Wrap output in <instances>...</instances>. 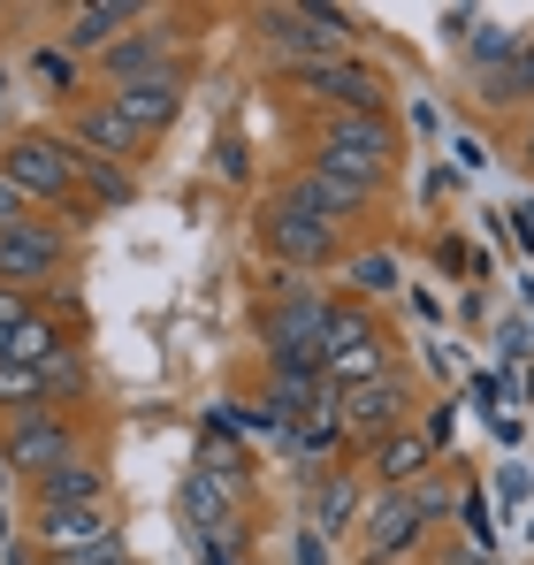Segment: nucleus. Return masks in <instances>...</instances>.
Listing matches in <instances>:
<instances>
[{"instance_id": "nucleus-30", "label": "nucleus", "mask_w": 534, "mask_h": 565, "mask_svg": "<svg viewBox=\"0 0 534 565\" xmlns=\"http://www.w3.org/2000/svg\"><path fill=\"white\" fill-rule=\"evenodd\" d=\"M39 77H46L54 93H85V77H77V62H70L62 46H46V54H39Z\"/></svg>"}, {"instance_id": "nucleus-31", "label": "nucleus", "mask_w": 534, "mask_h": 565, "mask_svg": "<svg viewBox=\"0 0 534 565\" xmlns=\"http://www.w3.org/2000/svg\"><path fill=\"white\" fill-rule=\"evenodd\" d=\"M413 504H420V520L436 527V520L450 512V481H436V473H420V481H413Z\"/></svg>"}, {"instance_id": "nucleus-38", "label": "nucleus", "mask_w": 534, "mask_h": 565, "mask_svg": "<svg viewBox=\"0 0 534 565\" xmlns=\"http://www.w3.org/2000/svg\"><path fill=\"white\" fill-rule=\"evenodd\" d=\"M214 169H222V177H245V146L222 138V146H214Z\"/></svg>"}, {"instance_id": "nucleus-43", "label": "nucleus", "mask_w": 534, "mask_h": 565, "mask_svg": "<svg viewBox=\"0 0 534 565\" xmlns=\"http://www.w3.org/2000/svg\"><path fill=\"white\" fill-rule=\"evenodd\" d=\"M520 390H527V397H534V367H520Z\"/></svg>"}, {"instance_id": "nucleus-35", "label": "nucleus", "mask_w": 534, "mask_h": 565, "mask_svg": "<svg viewBox=\"0 0 534 565\" xmlns=\"http://www.w3.org/2000/svg\"><path fill=\"white\" fill-rule=\"evenodd\" d=\"M23 214H39V206H31L23 191H15V184H8V177H0V230H15Z\"/></svg>"}, {"instance_id": "nucleus-29", "label": "nucleus", "mask_w": 534, "mask_h": 565, "mask_svg": "<svg viewBox=\"0 0 534 565\" xmlns=\"http://www.w3.org/2000/svg\"><path fill=\"white\" fill-rule=\"evenodd\" d=\"M458 512H466V543H473V551H489V535H496L489 497H481V489H466V497H458Z\"/></svg>"}, {"instance_id": "nucleus-23", "label": "nucleus", "mask_w": 534, "mask_h": 565, "mask_svg": "<svg viewBox=\"0 0 534 565\" xmlns=\"http://www.w3.org/2000/svg\"><path fill=\"white\" fill-rule=\"evenodd\" d=\"M62 344H77V337H70L62 321H46V313H31V321L8 329V360H15V367H46Z\"/></svg>"}, {"instance_id": "nucleus-12", "label": "nucleus", "mask_w": 534, "mask_h": 565, "mask_svg": "<svg viewBox=\"0 0 534 565\" xmlns=\"http://www.w3.org/2000/svg\"><path fill=\"white\" fill-rule=\"evenodd\" d=\"M359 543H366V558H382V565L413 558V551L428 543V520H420L413 489H366V512H359Z\"/></svg>"}, {"instance_id": "nucleus-17", "label": "nucleus", "mask_w": 534, "mask_h": 565, "mask_svg": "<svg viewBox=\"0 0 534 565\" xmlns=\"http://www.w3.org/2000/svg\"><path fill=\"white\" fill-rule=\"evenodd\" d=\"M31 512H85V504H107V467L99 459H62V467L31 473Z\"/></svg>"}, {"instance_id": "nucleus-46", "label": "nucleus", "mask_w": 534, "mask_h": 565, "mask_svg": "<svg viewBox=\"0 0 534 565\" xmlns=\"http://www.w3.org/2000/svg\"><path fill=\"white\" fill-rule=\"evenodd\" d=\"M0 15H8V8H0Z\"/></svg>"}, {"instance_id": "nucleus-25", "label": "nucleus", "mask_w": 534, "mask_h": 565, "mask_svg": "<svg viewBox=\"0 0 534 565\" xmlns=\"http://www.w3.org/2000/svg\"><path fill=\"white\" fill-rule=\"evenodd\" d=\"M199 473H214V481H245L253 489V459H245V444L214 420V428H199Z\"/></svg>"}, {"instance_id": "nucleus-34", "label": "nucleus", "mask_w": 534, "mask_h": 565, "mask_svg": "<svg viewBox=\"0 0 534 565\" xmlns=\"http://www.w3.org/2000/svg\"><path fill=\"white\" fill-rule=\"evenodd\" d=\"M496 337H504V367H527V321H504V329H496Z\"/></svg>"}, {"instance_id": "nucleus-42", "label": "nucleus", "mask_w": 534, "mask_h": 565, "mask_svg": "<svg viewBox=\"0 0 534 565\" xmlns=\"http://www.w3.org/2000/svg\"><path fill=\"white\" fill-rule=\"evenodd\" d=\"M92 565H138V558L130 551H107V558H92Z\"/></svg>"}, {"instance_id": "nucleus-19", "label": "nucleus", "mask_w": 534, "mask_h": 565, "mask_svg": "<svg viewBox=\"0 0 534 565\" xmlns=\"http://www.w3.org/2000/svg\"><path fill=\"white\" fill-rule=\"evenodd\" d=\"M366 473H374V489H413L420 473H436V444L420 428H397V436L366 444Z\"/></svg>"}, {"instance_id": "nucleus-36", "label": "nucleus", "mask_w": 534, "mask_h": 565, "mask_svg": "<svg viewBox=\"0 0 534 565\" xmlns=\"http://www.w3.org/2000/svg\"><path fill=\"white\" fill-rule=\"evenodd\" d=\"M450 428H458V413H450V405H436V413H428V428H420V436H428V444H436V459H444Z\"/></svg>"}, {"instance_id": "nucleus-27", "label": "nucleus", "mask_w": 534, "mask_h": 565, "mask_svg": "<svg viewBox=\"0 0 534 565\" xmlns=\"http://www.w3.org/2000/svg\"><path fill=\"white\" fill-rule=\"evenodd\" d=\"M39 382H46V405L62 413L70 397H85V390H92V367H85V352H77V344H62V352H54V360L39 367Z\"/></svg>"}, {"instance_id": "nucleus-1", "label": "nucleus", "mask_w": 534, "mask_h": 565, "mask_svg": "<svg viewBox=\"0 0 534 565\" xmlns=\"http://www.w3.org/2000/svg\"><path fill=\"white\" fill-rule=\"evenodd\" d=\"M337 290H313V282H298V290H282V298H267L260 306V352L267 367H290V375H321V360H329V344H337Z\"/></svg>"}, {"instance_id": "nucleus-28", "label": "nucleus", "mask_w": 534, "mask_h": 565, "mask_svg": "<svg viewBox=\"0 0 534 565\" xmlns=\"http://www.w3.org/2000/svg\"><path fill=\"white\" fill-rule=\"evenodd\" d=\"M481 99H489V107H534V39L512 54V70H496V77L481 85Z\"/></svg>"}, {"instance_id": "nucleus-37", "label": "nucleus", "mask_w": 534, "mask_h": 565, "mask_svg": "<svg viewBox=\"0 0 534 565\" xmlns=\"http://www.w3.org/2000/svg\"><path fill=\"white\" fill-rule=\"evenodd\" d=\"M290 565H329V543H321V535H313V527H306V535H298V543H290Z\"/></svg>"}, {"instance_id": "nucleus-39", "label": "nucleus", "mask_w": 534, "mask_h": 565, "mask_svg": "<svg viewBox=\"0 0 534 565\" xmlns=\"http://www.w3.org/2000/svg\"><path fill=\"white\" fill-rule=\"evenodd\" d=\"M520 169L534 177V107H527V130H520Z\"/></svg>"}, {"instance_id": "nucleus-33", "label": "nucleus", "mask_w": 534, "mask_h": 565, "mask_svg": "<svg viewBox=\"0 0 534 565\" xmlns=\"http://www.w3.org/2000/svg\"><path fill=\"white\" fill-rule=\"evenodd\" d=\"M31 313H39V306H31L23 290H8V282H0V337H8L15 321H31Z\"/></svg>"}, {"instance_id": "nucleus-20", "label": "nucleus", "mask_w": 534, "mask_h": 565, "mask_svg": "<svg viewBox=\"0 0 534 565\" xmlns=\"http://www.w3.org/2000/svg\"><path fill=\"white\" fill-rule=\"evenodd\" d=\"M306 512H313L306 527H313L321 543L344 535V527H359V512H366V481H359L352 467H329L321 481H313V504H306Z\"/></svg>"}, {"instance_id": "nucleus-15", "label": "nucleus", "mask_w": 534, "mask_h": 565, "mask_svg": "<svg viewBox=\"0 0 534 565\" xmlns=\"http://www.w3.org/2000/svg\"><path fill=\"white\" fill-rule=\"evenodd\" d=\"M0 451H8V467L23 473H46L62 467V459H85V444H77V420L70 413H31V420H15L8 436H0Z\"/></svg>"}, {"instance_id": "nucleus-10", "label": "nucleus", "mask_w": 534, "mask_h": 565, "mask_svg": "<svg viewBox=\"0 0 534 565\" xmlns=\"http://www.w3.org/2000/svg\"><path fill=\"white\" fill-rule=\"evenodd\" d=\"M99 93H122V85H146V77H191V62H183V46H177V31L161 23V15H146L130 39H115L99 62Z\"/></svg>"}, {"instance_id": "nucleus-7", "label": "nucleus", "mask_w": 534, "mask_h": 565, "mask_svg": "<svg viewBox=\"0 0 534 565\" xmlns=\"http://www.w3.org/2000/svg\"><path fill=\"white\" fill-rule=\"evenodd\" d=\"M31 551L46 565H92L122 551V520L115 504H85V512H31Z\"/></svg>"}, {"instance_id": "nucleus-3", "label": "nucleus", "mask_w": 534, "mask_h": 565, "mask_svg": "<svg viewBox=\"0 0 534 565\" xmlns=\"http://www.w3.org/2000/svg\"><path fill=\"white\" fill-rule=\"evenodd\" d=\"M253 23H260L267 62H282V77L290 70L344 62L352 54V31H359V15H344V8H260Z\"/></svg>"}, {"instance_id": "nucleus-22", "label": "nucleus", "mask_w": 534, "mask_h": 565, "mask_svg": "<svg viewBox=\"0 0 534 565\" xmlns=\"http://www.w3.org/2000/svg\"><path fill=\"white\" fill-rule=\"evenodd\" d=\"M344 268H352L359 306H374V298H397V290H405V260H397L389 245H366V253H352Z\"/></svg>"}, {"instance_id": "nucleus-32", "label": "nucleus", "mask_w": 534, "mask_h": 565, "mask_svg": "<svg viewBox=\"0 0 534 565\" xmlns=\"http://www.w3.org/2000/svg\"><path fill=\"white\" fill-rule=\"evenodd\" d=\"M527 489H534L527 467H504V473H496V497H504V512H520V504H527Z\"/></svg>"}, {"instance_id": "nucleus-18", "label": "nucleus", "mask_w": 534, "mask_h": 565, "mask_svg": "<svg viewBox=\"0 0 534 565\" xmlns=\"http://www.w3.org/2000/svg\"><path fill=\"white\" fill-rule=\"evenodd\" d=\"M99 99H115V115L153 146V138L183 115V77H146V85H122V93H99Z\"/></svg>"}, {"instance_id": "nucleus-8", "label": "nucleus", "mask_w": 534, "mask_h": 565, "mask_svg": "<svg viewBox=\"0 0 534 565\" xmlns=\"http://www.w3.org/2000/svg\"><path fill=\"white\" fill-rule=\"evenodd\" d=\"M253 237H260V253L282 276H313V268L344 260V230L306 222V214H290V206H267V199H260V214H253Z\"/></svg>"}, {"instance_id": "nucleus-40", "label": "nucleus", "mask_w": 534, "mask_h": 565, "mask_svg": "<svg viewBox=\"0 0 534 565\" xmlns=\"http://www.w3.org/2000/svg\"><path fill=\"white\" fill-rule=\"evenodd\" d=\"M0 551H15V520H8V497H0Z\"/></svg>"}, {"instance_id": "nucleus-24", "label": "nucleus", "mask_w": 534, "mask_h": 565, "mask_svg": "<svg viewBox=\"0 0 534 565\" xmlns=\"http://www.w3.org/2000/svg\"><path fill=\"white\" fill-rule=\"evenodd\" d=\"M31 413H54V405H46V382H39V367L0 360V420L15 428V420H31Z\"/></svg>"}, {"instance_id": "nucleus-11", "label": "nucleus", "mask_w": 534, "mask_h": 565, "mask_svg": "<svg viewBox=\"0 0 534 565\" xmlns=\"http://www.w3.org/2000/svg\"><path fill=\"white\" fill-rule=\"evenodd\" d=\"M290 93L321 99L329 115H389V93H397V85H389L374 62L344 54V62H321V70H290Z\"/></svg>"}, {"instance_id": "nucleus-45", "label": "nucleus", "mask_w": 534, "mask_h": 565, "mask_svg": "<svg viewBox=\"0 0 534 565\" xmlns=\"http://www.w3.org/2000/svg\"><path fill=\"white\" fill-rule=\"evenodd\" d=\"M366 565H382V558H366Z\"/></svg>"}, {"instance_id": "nucleus-44", "label": "nucleus", "mask_w": 534, "mask_h": 565, "mask_svg": "<svg viewBox=\"0 0 534 565\" xmlns=\"http://www.w3.org/2000/svg\"><path fill=\"white\" fill-rule=\"evenodd\" d=\"M0 85H8V70H0Z\"/></svg>"}, {"instance_id": "nucleus-14", "label": "nucleus", "mask_w": 534, "mask_h": 565, "mask_svg": "<svg viewBox=\"0 0 534 565\" xmlns=\"http://www.w3.org/2000/svg\"><path fill=\"white\" fill-rule=\"evenodd\" d=\"M62 146H77V153H99V161H122V169H138L146 161V138L115 115V99H77L70 107V122H62Z\"/></svg>"}, {"instance_id": "nucleus-41", "label": "nucleus", "mask_w": 534, "mask_h": 565, "mask_svg": "<svg viewBox=\"0 0 534 565\" xmlns=\"http://www.w3.org/2000/svg\"><path fill=\"white\" fill-rule=\"evenodd\" d=\"M450 565H504V558H489V551H458Z\"/></svg>"}, {"instance_id": "nucleus-26", "label": "nucleus", "mask_w": 534, "mask_h": 565, "mask_svg": "<svg viewBox=\"0 0 534 565\" xmlns=\"http://www.w3.org/2000/svg\"><path fill=\"white\" fill-rule=\"evenodd\" d=\"M527 39L520 31H504V23H481L473 39H466V62H473V85H489L496 70H512V54H520Z\"/></svg>"}, {"instance_id": "nucleus-4", "label": "nucleus", "mask_w": 534, "mask_h": 565, "mask_svg": "<svg viewBox=\"0 0 534 565\" xmlns=\"http://www.w3.org/2000/svg\"><path fill=\"white\" fill-rule=\"evenodd\" d=\"M0 177L23 191L31 206H62L70 222H92V206L77 199V169H70V146L62 130H23L0 146Z\"/></svg>"}, {"instance_id": "nucleus-2", "label": "nucleus", "mask_w": 534, "mask_h": 565, "mask_svg": "<svg viewBox=\"0 0 534 565\" xmlns=\"http://www.w3.org/2000/svg\"><path fill=\"white\" fill-rule=\"evenodd\" d=\"M313 161L366 191H382L397 177V161H405V130H397V115H329L321 138H313Z\"/></svg>"}, {"instance_id": "nucleus-16", "label": "nucleus", "mask_w": 534, "mask_h": 565, "mask_svg": "<svg viewBox=\"0 0 534 565\" xmlns=\"http://www.w3.org/2000/svg\"><path fill=\"white\" fill-rule=\"evenodd\" d=\"M146 23V8L138 0H92V8H70V23H62V54L70 62H99L115 39H130Z\"/></svg>"}, {"instance_id": "nucleus-5", "label": "nucleus", "mask_w": 534, "mask_h": 565, "mask_svg": "<svg viewBox=\"0 0 534 565\" xmlns=\"http://www.w3.org/2000/svg\"><path fill=\"white\" fill-rule=\"evenodd\" d=\"M177 512H183L191 551L214 543V551H237L245 558V543H253V527H245V481H214V473L191 467L177 481Z\"/></svg>"}, {"instance_id": "nucleus-6", "label": "nucleus", "mask_w": 534, "mask_h": 565, "mask_svg": "<svg viewBox=\"0 0 534 565\" xmlns=\"http://www.w3.org/2000/svg\"><path fill=\"white\" fill-rule=\"evenodd\" d=\"M374 199H382V191L352 184V177H337V169H321V161H298L282 184L267 191V206H290V214L329 222V230H344V222H359V214H374Z\"/></svg>"}, {"instance_id": "nucleus-21", "label": "nucleus", "mask_w": 534, "mask_h": 565, "mask_svg": "<svg viewBox=\"0 0 534 565\" xmlns=\"http://www.w3.org/2000/svg\"><path fill=\"white\" fill-rule=\"evenodd\" d=\"M70 169H77V199H85L92 214H122V206L138 199V177H130L122 161H99V153H77V146H70Z\"/></svg>"}, {"instance_id": "nucleus-13", "label": "nucleus", "mask_w": 534, "mask_h": 565, "mask_svg": "<svg viewBox=\"0 0 534 565\" xmlns=\"http://www.w3.org/2000/svg\"><path fill=\"white\" fill-rule=\"evenodd\" d=\"M337 413H344V436H352V444H382V436L413 428V382L389 367V375L366 382V390H344Z\"/></svg>"}, {"instance_id": "nucleus-9", "label": "nucleus", "mask_w": 534, "mask_h": 565, "mask_svg": "<svg viewBox=\"0 0 534 565\" xmlns=\"http://www.w3.org/2000/svg\"><path fill=\"white\" fill-rule=\"evenodd\" d=\"M70 268V230L62 222H46V214H23L15 230H0V282L8 290H23V298H39L46 282Z\"/></svg>"}]
</instances>
